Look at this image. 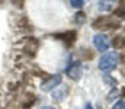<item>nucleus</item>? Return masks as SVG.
I'll return each instance as SVG.
<instances>
[{"label":"nucleus","instance_id":"obj_16","mask_svg":"<svg viewBox=\"0 0 125 109\" xmlns=\"http://www.w3.org/2000/svg\"><path fill=\"white\" fill-rule=\"evenodd\" d=\"M119 96V90H118V87H115V89H112L109 93H108V100H114V99H116Z\"/></svg>","mask_w":125,"mask_h":109},{"label":"nucleus","instance_id":"obj_22","mask_svg":"<svg viewBox=\"0 0 125 109\" xmlns=\"http://www.w3.org/2000/svg\"><path fill=\"white\" fill-rule=\"evenodd\" d=\"M41 109H57V108H54V106H42Z\"/></svg>","mask_w":125,"mask_h":109},{"label":"nucleus","instance_id":"obj_15","mask_svg":"<svg viewBox=\"0 0 125 109\" xmlns=\"http://www.w3.org/2000/svg\"><path fill=\"white\" fill-rule=\"evenodd\" d=\"M111 45L115 48V50H119V48H122V36L121 35H116L112 41H111Z\"/></svg>","mask_w":125,"mask_h":109},{"label":"nucleus","instance_id":"obj_17","mask_svg":"<svg viewBox=\"0 0 125 109\" xmlns=\"http://www.w3.org/2000/svg\"><path fill=\"white\" fill-rule=\"evenodd\" d=\"M70 4H71L74 9H82V7L84 6V1H83V0H71Z\"/></svg>","mask_w":125,"mask_h":109},{"label":"nucleus","instance_id":"obj_6","mask_svg":"<svg viewBox=\"0 0 125 109\" xmlns=\"http://www.w3.org/2000/svg\"><path fill=\"white\" fill-rule=\"evenodd\" d=\"M65 74H67V77L70 80H74V81L80 80L82 76H83V64H82V61L80 60L71 61L65 69Z\"/></svg>","mask_w":125,"mask_h":109},{"label":"nucleus","instance_id":"obj_5","mask_svg":"<svg viewBox=\"0 0 125 109\" xmlns=\"http://www.w3.org/2000/svg\"><path fill=\"white\" fill-rule=\"evenodd\" d=\"M61 83H62V76L61 74H50L48 77H45V80H42V83H41V90H42V92H52V90H55Z\"/></svg>","mask_w":125,"mask_h":109},{"label":"nucleus","instance_id":"obj_13","mask_svg":"<svg viewBox=\"0 0 125 109\" xmlns=\"http://www.w3.org/2000/svg\"><path fill=\"white\" fill-rule=\"evenodd\" d=\"M73 18H74V19H73V22H74L77 26H82V25L86 22V13H84V12H82V10L76 12Z\"/></svg>","mask_w":125,"mask_h":109},{"label":"nucleus","instance_id":"obj_19","mask_svg":"<svg viewBox=\"0 0 125 109\" xmlns=\"http://www.w3.org/2000/svg\"><path fill=\"white\" fill-rule=\"evenodd\" d=\"M112 109H125V100H124V99L118 100V102L112 106Z\"/></svg>","mask_w":125,"mask_h":109},{"label":"nucleus","instance_id":"obj_23","mask_svg":"<svg viewBox=\"0 0 125 109\" xmlns=\"http://www.w3.org/2000/svg\"><path fill=\"white\" fill-rule=\"evenodd\" d=\"M122 48H125V36H122Z\"/></svg>","mask_w":125,"mask_h":109},{"label":"nucleus","instance_id":"obj_2","mask_svg":"<svg viewBox=\"0 0 125 109\" xmlns=\"http://www.w3.org/2000/svg\"><path fill=\"white\" fill-rule=\"evenodd\" d=\"M118 64H119L118 54L114 52V51H106L100 57L99 64H97V69L103 73H109V71H112V70H115L118 67Z\"/></svg>","mask_w":125,"mask_h":109},{"label":"nucleus","instance_id":"obj_1","mask_svg":"<svg viewBox=\"0 0 125 109\" xmlns=\"http://www.w3.org/2000/svg\"><path fill=\"white\" fill-rule=\"evenodd\" d=\"M15 48L16 50H19V51H16L21 57H25V58H33L35 55H36V52H38V50H39V39L38 38H35V36H23L19 42H16L15 44Z\"/></svg>","mask_w":125,"mask_h":109},{"label":"nucleus","instance_id":"obj_4","mask_svg":"<svg viewBox=\"0 0 125 109\" xmlns=\"http://www.w3.org/2000/svg\"><path fill=\"white\" fill-rule=\"evenodd\" d=\"M51 36H52L54 39L61 41L67 48H71V47L76 44V41H77V31H76V29H70V31H65V32L51 34Z\"/></svg>","mask_w":125,"mask_h":109},{"label":"nucleus","instance_id":"obj_10","mask_svg":"<svg viewBox=\"0 0 125 109\" xmlns=\"http://www.w3.org/2000/svg\"><path fill=\"white\" fill-rule=\"evenodd\" d=\"M51 95H52V99H54V100L61 102L62 99L68 95V86H61V84H60L55 90L51 92Z\"/></svg>","mask_w":125,"mask_h":109},{"label":"nucleus","instance_id":"obj_7","mask_svg":"<svg viewBox=\"0 0 125 109\" xmlns=\"http://www.w3.org/2000/svg\"><path fill=\"white\" fill-rule=\"evenodd\" d=\"M93 45H94V48H96V51L106 52L109 50V47H111V39H109V36L106 35V34L99 32V34H96L93 36Z\"/></svg>","mask_w":125,"mask_h":109},{"label":"nucleus","instance_id":"obj_20","mask_svg":"<svg viewBox=\"0 0 125 109\" xmlns=\"http://www.w3.org/2000/svg\"><path fill=\"white\" fill-rule=\"evenodd\" d=\"M13 4H16V7H19V9H22L25 3H23V1H13Z\"/></svg>","mask_w":125,"mask_h":109},{"label":"nucleus","instance_id":"obj_14","mask_svg":"<svg viewBox=\"0 0 125 109\" xmlns=\"http://www.w3.org/2000/svg\"><path fill=\"white\" fill-rule=\"evenodd\" d=\"M103 81H105L111 89H115V87L118 86V80H116V79H114V77H112L111 74H108V73H105V74H103Z\"/></svg>","mask_w":125,"mask_h":109},{"label":"nucleus","instance_id":"obj_11","mask_svg":"<svg viewBox=\"0 0 125 109\" xmlns=\"http://www.w3.org/2000/svg\"><path fill=\"white\" fill-rule=\"evenodd\" d=\"M77 55H79L80 61H90V60L94 58V51L90 50V48H87V47H82V48L79 50Z\"/></svg>","mask_w":125,"mask_h":109},{"label":"nucleus","instance_id":"obj_12","mask_svg":"<svg viewBox=\"0 0 125 109\" xmlns=\"http://www.w3.org/2000/svg\"><path fill=\"white\" fill-rule=\"evenodd\" d=\"M112 15H114V18L115 19H124L125 18V3H119V6L116 7V9H114L112 10Z\"/></svg>","mask_w":125,"mask_h":109},{"label":"nucleus","instance_id":"obj_9","mask_svg":"<svg viewBox=\"0 0 125 109\" xmlns=\"http://www.w3.org/2000/svg\"><path fill=\"white\" fill-rule=\"evenodd\" d=\"M36 102V95H33L31 92H26L22 95L21 98V103H19V108L21 109H31Z\"/></svg>","mask_w":125,"mask_h":109},{"label":"nucleus","instance_id":"obj_21","mask_svg":"<svg viewBox=\"0 0 125 109\" xmlns=\"http://www.w3.org/2000/svg\"><path fill=\"white\" fill-rule=\"evenodd\" d=\"M84 109H94V108H93V105H92L90 102H87V103H86V106H84Z\"/></svg>","mask_w":125,"mask_h":109},{"label":"nucleus","instance_id":"obj_3","mask_svg":"<svg viewBox=\"0 0 125 109\" xmlns=\"http://www.w3.org/2000/svg\"><path fill=\"white\" fill-rule=\"evenodd\" d=\"M92 28L97 31H115L121 28V22L112 16H99L92 22Z\"/></svg>","mask_w":125,"mask_h":109},{"label":"nucleus","instance_id":"obj_18","mask_svg":"<svg viewBox=\"0 0 125 109\" xmlns=\"http://www.w3.org/2000/svg\"><path fill=\"white\" fill-rule=\"evenodd\" d=\"M108 4H109L108 1H97V6H99L100 10H111V7Z\"/></svg>","mask_w":125,"mask_h":109},{"label":"nucleus","instance_id":"obj_8","mask_svg":"<svg viewBox=\"0 0 125 109\" xmlns=\"http://www.w3.org/2000/svg\"><path fill=\"white\" fill-rule=\"evenodd\" d=\"M15 29L19 31V32H32L33 31V25L29 20L28 16H18L16 20H15Z\"/></svg>","mask_w":125,"mask_h":109}]
</instances>
